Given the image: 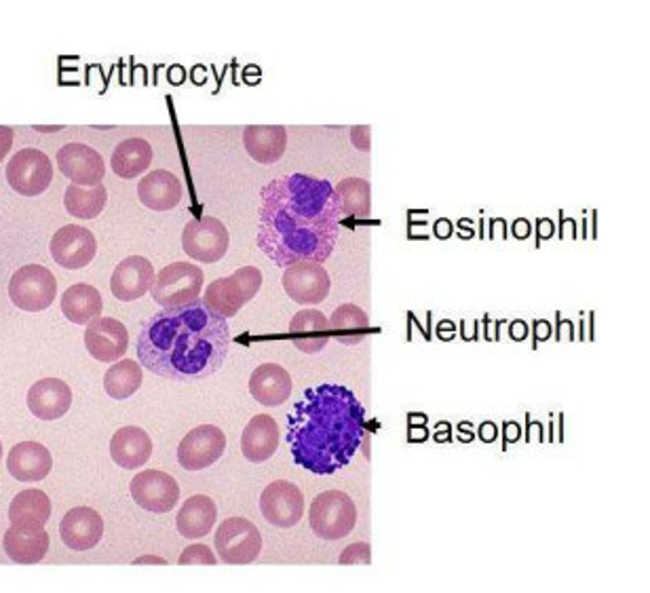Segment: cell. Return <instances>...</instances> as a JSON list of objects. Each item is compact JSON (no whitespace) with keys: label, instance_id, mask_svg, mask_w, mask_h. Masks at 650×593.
<instances>
[{"label":"cell","instance_id":"1","mask_svg":"<svg viewBox=\"0 0 650 593\" xmlns=\"http://www.w3.org/2000/svg\"><path fill=\"white\" fill-rule=\"evenodd\" d=\"M342 209L334 186L305 174L268 182L258 206V248L287 268L296 262H326L339 243Z\"/></svg>","mask_w":650,"mask_h":593},{"label":"cell","instance_id":"2","mask_svg":"<svg viewBox=\"0 0 650 593\" xmlns=\"http://www.w3.org/2000/svg\"><path fill=\"white\" fill-rule=\"evenodd\" d=\"M229 321L203 300L155 312L137 336L140 365L176 383L216 374L229 355Z\"/></svg>","mask_w":650,"mask_h":593},{"label":"cell","instance_id":"3","mask_svg":"<svg viewBox=\"0 0 650 593\" xmlns=\"http://www.w3.org/2000/svg\"><path fill=\"white\" fill-rule=\"evenodd\" d=\"M365 436V410L351 388L319 385L307 388L287 414V446L294 463L315 475L344 469Z\"/></svg>","mask_w":650,"mask_h":593},{"label":"cell","instance_id":"4","mask_svg":"<svg viewBox=\"0 0 650 593\" xmlns=\"http://www.w3.org/2000/svg\"><path fill=\"white\" fill-rule=\"evenodd\" d=\"M309 521L312 532L323 541H340L355 530V501L342 491L321 492L311 503Z\"/></svg>","mask_w":650,"mask_h":593},{"label":"cell","instance_id":"5","mask_svg":"<svg viewBox=\"0 0 650 593\" xmlns=\"http://www.w3.org/2000/svg\"><path fill=\"white\" fill-rule=\"evenodd\" d=\"M261 268L243 266V268L234 271L231 277L211 282L206 287L203 303L213 312H218L220 317L229 319V317H234L239 310L243 309L261 292Z\"/></svg>","mask_w":650,"mask_h":593},{"label":"cell","instance_id":"6","mask_svg":"<svg viewBox=\"0 0 650 593\" xmlns=\"http://www.w3.org/2000/svg\"><path fill=\"white\" fill-rule=\"evenodd\" d=\"M203 282V268H199L197 264L174 262L156 275L151 294L156 305H161L163 309L184 307L199 300Z\"/></svg>","mask_w":650,"mask_h":593},{"label":"cell","instance_id":"7","mask_svg":"<svg viewBox=\"0 0 650 593\" xmlns=\"http://www.w3.org/2000/svg\"><path fill=\"white\" fill-rule=\"evenodd\" d=\"M216 551L224 564H254L262 551L261 530L245 517H229L216 532Z\"/></svg>","mask_w":650,"mask_h":593},{"label":"cell","instance_id":"8","mask_svg":"<svg viewBox=\"0 0 650 593\" xmlns=\"http://www.w3.org/2000/svg\"><path fill=\"white\" fill-rule=\"evenodd\" d=\"M9 298L18 309L27 312L49 309L57 298L55 275L41 264H26L13 273L9 282Z\"/></svg>","mask_w":650,"mask_h":593},{"label":"cell","instance_id":"9","mask_svg":"<svg viewBox=\"0 0 650 593\" xmlns=\"http://www.w3.org/2000/svg\"><path fill=\"white\" fill-rule=\"evenodd\" d=\"M7 182L22 197L43 195L53 182L52 158L38 149H24L11 156Z\"/></svg>","mask_w":650,"mask_h":593},{"label":"cell","instance_id":"10","mask_svg":"<svg viewBox=\"0 0 650 593\" xmlns=\"http://www.w3.org/2000/svg\"><path fill=\"white\" fill-rule=\"evenodd\" d=\"M229 243H231V237L227 227L213 216L190 220L184 227L183 250L186 256L197 262L213 264L224 259L229 252Z\"/></svg>","mask_w":650,"mask_h":593},{"label":"cell","instance_id":"11","mask_svg":"<svg viewBox=\"0 0 650 593\" xmlns=\"http://www.w3.org/2000/svg\"><path fill=\"white\" fill-rule=\"evenodd\" d=\"M130 491L133 501L151 514H169L180 501L178 482L169 473L156 469L140 471L131 480Z\"/></svg>","mask_w":650,"mask_h":593},{"label":"cell","instance_id":"12","mask_svg":"<svg viewBox=\"0 0 650 593\" xmlns=\"http://www.w3.org/2000/svg\"><path fill=\"white\" fill-rule=\"evenodd\" d=\"M227 450V436L216 425H201L178 446V463L186 471H203L218 463Z\"/></svg>","mask_w":650,"mask_h":593},{"label":"cell","instance_id":"13","mask_svg":"<svg viewBox=\"0 0 650 593\" xmlns=\"http://www.w3.org/2000/svg\"><path fill=\"white\" fill-rule=\"evenodd\" d=\"M85 347L98 362H119L130 349V332L119 319L100 315L85 328Z\"/></svg>","mask_w":650,"mask_h":593},{"label":"cell","instance_id":"14","mask_svg":"<svg viewBox=\"0 0 650 593\" xmlns=\"http://www.w3.org/2000/svg\"><path fill=\"white\" fill-rule=\"evenodd\" d=\"M282 284L298 305H319L330 294V275L321 262H296L287 266Z\"/></svg>","mask_w":650,"mask_h":593},{"label":"cell","instance_id":"15","mask_svg":"<svg viewBox=\"0 0 650 593\" xmlns=\"http://www.w3.org/2000/svg\"><path fill=\"white\" fill-rule=\"evenodd\" d=\"M261 512L268 524L291 528L305 516V496L296 484L277 480L262 491Z\"/></svg>","mask_w":650,"mask_h":593},{"label":"cell","instance_id":"16","mask_svg":"<svg viewBox=\"0 0 650 593\" xmlns=\"http://www.w3.org/2000/svg\"><path fill=\"white\" fill-rule=\"evenodd\" d=\"M52 259L55 264L68 271H78L89 266L98 254V241L93 232L78 224H68L59 231H55L49 245Z\"/></svg>","mask_w":650,"mask_h":593},{"label":"cell","instance_id":"17","mask_svg":"<svg viewBox=\"0 0 650 593\" xmlns=\"http://www.w3.org/2000/svg\"><path fill=\"white\" fill-rule=\"evenodd\" d=\"M57 167L59 172L78 186L93 188L104 184L106 163L98 151L87 144H66L57 151Z\"/></svg>","mask_w":650,"mask_h":593},{"label":"cell","instance_id":"18","mask_svg":"<svg viewBox=\"0 0 650 593\" xmlns=\"http://www.w3.org/2000/svg\"><path fill=\"white\" fill-rule=\"evenodd\" d=\"M155 277V266L151 260L130 256L117 264L110 277V292L121 303H133L151 292Z\"/></svg>","mask_w":650,"mask_h":593},{"label":"cell","instance_id":"19","mask_svg":"<svg viewBox=\"0 0 650 593\" xmlns=\"http://www.w3.org/2000/svg\"><path fill=\"white\" fill-rule=\"evenodd\" d=\"M59 535L68 549L89 551L104 537V519L91 507H75L62 519Z\"/></svg>","mask_w":650,"mask_h":593},{"label":"cell","instance_id":"20","mask_svg":"<svg viewBox=\"0 0 650 593\" xmlns=\"http://www.w3.org/2000/svg\"><path fill=\"white\" fill-rule=\"evenodd\" d=\"M7 469L18 482H43L52 473V452L38 441L15 443L7 457Z\"/></svg>","mask_w":650,"mask_h":593},{"label":"cell","instance_id":"21","mask_svg":"<svg viewBox=\"0 0 650 593\" xmlns=\"http://www.w3.org/2000/svg\"><path fill=\"white\" fill-rule=\"evenodd\" d=\"M27 410L41 420H59L73 406V388L59 378H43L27 391Z\"/></svg>","mask_w":650,"mask_h":593},{"label":"cell","instance_id":"22","mask_svg":"<svg viewBox=\"0 0 650 593\" xmlns=\"http://www.w3.org/2000/svg\"><path fill=\"white\" fill-rule=\"evenodd\" d=\"M279 439L277 420L268 414H258L247 422L241 436V452L250 463H266L277 452Z\"/></svg>","mask_w":650,"mask_h":593},{"label":"cell","instance_id":"23","mask_svg":"<svg viewBox=\"0 0 650 593\" xmlns=\"http://www.w3.org/2000/svg\"><path fill=\"white\" fill-rule=\"evenodd\" d=\"M183 182L167 169H155L137 184V197L142 206L153 211L174 209L183 201Z\"/></svg>","mask_w":650,"mask_h":593},{"label":"cell","instance_id":"24","mask_svg":"<svg viewBox=\"0 0 650 593\" xmlns=\"http://www.w3.org/2000/svg\"><path fill=\"white\" fill-rule=\"evenodd\" d=\"M250 393L262 406L277 408L291 395V376L277 363H262L250 376Z\"/></svg>","mask_w":650,"mask_h":593},{"label":"cell","instance_id":"25","mask_svg":"<svg viewBox=\"0 0 650 593\" xmlns=\"http://www.w3.org/2000/svg\"><path fill=\"white\" fill-rule=\"evenodd\" d=\"M110 457L121 469L135 471L151 461L153 439L140 427H121L110 439Z\"/></svg>","mask_w":650,"mask_h":593},{"label":"cell","instance_id":"26","mask_svg":"<svg viewBox=\"0 0 650 593\" xmlns=\"http://www.w3.org/2000/svg\"><path fill=\"white\" fill-rule=\"evenodd\" d=\"M289 336L298 351L315 355L330 344L328 317L317 309H305L294 315L289 323Z\"/></svg>","mask_w":650,"mask_h":593},{"label":"cell","instance_id":"27","mask_svg":"<svg viewBox=\"0 0 650 593\" xmlns=\"http://www.w3.org/2000/svg\"><path fill=\"white\" fill-rule=\"evenodd\" d=\"M49 519H52V501L47 492L36 491V488L20 492L9 505V521L13 528L43 530Z\"/></svg>","mask_w":650,"mask_h":593},{"label":"cell","instance_id":"28","mask_svg":"<svg viewBox=\"0 0 650 593\" xmlns=\"http://www.w3.org/2000/svg\"><path fill=\"white\" fill-rule=\"evenodd\" d=\"M243 144L247 155L256 163H277L287 146V131L282 125H250L243 131Z\"/></svg>","mask_w":650,"mask_h":593},{"label":"cell","instance_id":"29","mask_svg":"<svg viewBox=\"0 0 650 593\" xmlns=\"http://www.w3.org/2000/svg\"><path fill=\"white\" fill-rule=\"evenodd\" d=\"M49 535L45 530H22V528H9L4 532V553L15 564H38L47 551H49Z\"/></svg>","mask_w":650,"mask_h":593},{"label":"cell","instance_id":"30","mask_svg":"<svg viewBox=\"0 0 650 593\" xmlns=\"http://www.w3.org/2000/svg\"><path fill=\"white\" fill-rule=\"evenodd\" d=\"M216 519H218L216 503L206 494H197V496L188 498L180 507L178 517H176V526L184 539L195 541V539H203L206 535L211 532Z\"/></svg>","mask_w":650,"mask_h":593},{"label":"cell","instance_id":"31","mask_svg":"<svg viewBox=\"0 0 650 593\" xmlns=\"http://www.w3.org/2000/svg\"><path fill=\"white\" fill-rule=\"evenodd\" d=\"M151 163H153V146L142 138H130L121 142L110 158L112 172L123 180H135L151 167Z\"/></svg>","mask_w":650,"mask_h":593},{"label":"cell","instance_id":"32","mask_svg":"<svg viewBox=\"0 0 650 593\" xmlns=\"http://www.w3.org/2000/svg\"><path fill=\"white\" fill-rule=\"evenodd\" d=\"M102 309H104L102 294L93 285H70L62 296L64 317L77 326H85L91 319L100 317Z\"/></svg>","mask_w":650,"mask_h":593},{"label":"cell","instance_id":"33","mask_svg":"<svg viewBox=\"0 0 650 593\" xmlns=\"http://www.w3.org/2000/svg\"><path fill=\"white\" fill-rule=\"evenodd\" d=\"M106 204H108V190H106L104 184L93 186V188L70 184L64 195L66 211L78 220L98 218L104 211Z\"/></svg>","mask_w":650,"mask_h":593},{"label":"cell","instance_id":"34","mask_svg":"<svg viewBox=\"0 0 650 593\" xmlns=\"http://www.w3.org/2000/svg\"><path fill=\"white\" fill-rule=\"evenodd\" d=\"M144 374L142 365L135 363V360H119L114 365L108 367L104 376V391L117 402L130 399L135 395V391L142 387Z\"/></svg>","mask_w":650,"mask_h":593},{"label":"cell","instance_id":"35","mask_svg":"<svg viewBox=\"0 0 650 593\" xmlns=\"http://www.w3.org/2000/svg\"><path fill=\"white\" fill-rule=\"evenodd\" d=\"M340 199L342 218L365 220L372 213V186L362 178H346L334 188Z\"/></svg>","mask_w":650,"mask_h":593},{"label":"cell","instance_id":"36","mask_svg":"<svg viewBox=\"0 0 650 593\" xmlns=\"http://www.w3.org/2000/svg\"><path fill=\"white\" fill-rule=\"evenodd\" d=\"M330 323V330L337 332L342 344H360L367 334V328H370V321H367V315L364 309L355 307V305H342L339 309L332 312V317L328 319Z\"/></svg>","mask_w":650,"mask_h":593},{"label":"cell","instance_id":"37","mask_svg":"<svg viewBox=\"0 0 650 593\" xmlns=\"http://www.w3.org/2000/svg\"><path fill=\"white\" fill-rule=\"evenodd\" d=\"M180 567H216L218 558L216 553L209 549L208 545H190L188 549H184L183 556L178 558Z\"/></svg>","mask_w":650,"mask_h":593},{"label":"cell","instance_id":"38","mask_svg":"<svg viewBox=\"0 0 650 593\" xmlns=\"http://www.w3.org/2000/svg\"><path fill=\"white\" fill-rule=\"evenodd\" d=\"M372 562V553H370V545L367 542H355L349 545L342 556H340V564L342 567H353V564H364L367 567Z\"/></svg>","mask_w":650,"mask_h":593},{"label":"cell","instance_id":"39","mask_svg":"<svg viewBox=\"0 0 650 593\" xmlns=\"http://www.w3.org/2000/svg\"><path fill=\"white\" fill-rule=\"evenodd\" d=\"M351 140H353V144L362 151V153H367L370 151V128H353L351 130Z\"/></svg>","mask_w":650,"mask_h":593},{"label":"cell","instance_id":"40","mask_svg":"<svg viewBox=\"0 0 650 593\" xmlns=\"http://www.w3.org/2000/svg\"><path fill=\"white\" fill-rule=\"evenodd\" d=\"M11 146H13V130L0 125V163L4 161V156L9 155Z\"/></svg>","mask_w":650,"mask_h":593},{"label":"cell","instance_id":"41","mask_svg":"<svg viewBox=\"0 0 650 593\" xmlns=\"http://www.w3.org/2000/svg\"><path fill=\"white\" fill-rule=\"evenodd\" d=\"M133 564H165V560H161V558H151V556H146V558H140V560H135Z\"/></svg>","mask_w":650,"mask_h":593},{"label":"cell","instance_id":"42","mask_svg":"<svg viewBox=\"0 0 650 593\" xmlns=\"http://www.w3.org/2000/svg\"><path fill=\"white\" fill-rule=\"evenodd\" d=\"M38 131H59L62 128H36Z\"/></svg>","mask_w":650,"mask_h":593},{"label":"cell","instance_id":"43","mask_svg":"<svg viewBox=\"0 0 650 593\" xmlns=\"http://www.w3.org/2000/svg\"><path fill=\"white\" fill-rule=\"evenodd\" d=\"M0 461H2V441H0Z\"/></svg>","mask_w":650,"mask_h":593}]
</instances>
